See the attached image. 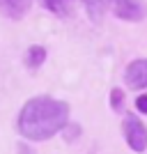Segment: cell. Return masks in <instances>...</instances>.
<instances>
[{
    "mask_svg": "<svg viewBox=\"0 0 147 154\" xmlns=\"http://www.w3.org/2000/svg\"><path fill=\"white\" fill-rule=\"evenodd\" d=\"M32 0H0V12L12 21H21L28 14Z\"/></svg>",
    "mask_w": 147,
    "mask_h": 154,
    "instance_id": "5b68a950",
    "label": "cell"
},
{
    "mask_svg": "<svg viewBox=\"0 0 147 154\" xmlns=\"http://www.w3.org/2000/svg\"><path fill=\"white\" fill-rule=\"evenodd\" d=\"M136 108H138V113L147 115V94H140L138 99H136Z\"/></svg>",
    "mask_w": 147,
    "mask_h": 154,
    "instance_id": "30bf717a",
    "label": "cell"
},
{
    "mask_svg": "<svg viewBox=\"0 0 147 154\" xmlns=\"http://www.w3.org/2000/svg\"><path fill=\"white\" fill-rule=\"evenodd\" d=\"M69 122V106L53 97H35L19 113V134L28 140H48Z\"/></svg>",
    "mask_w": 147,
    "mask_h": 154,
    "instance_id": "6da1fadb",
    "label": "cell"
},
{
    "mask_svg": "<svg viewBox=\"0 0 147 154\" xmlns=\"http://www.w3.org/2000/svg\"><path fill=\"white\" fill-rule=\"evenodd\" d=\"M44 60H46V48H44V46L35 44V46H30V48L26 51V64L30 67V69L41 67V64H44Z\"/></svg>",
    "mask_w": 147,
    "mask_h": 154,
    "instance_id": "ba28073f",
    "label": "cell"
},
{
    "mask_svg": "<svg viewBox=\"0 0 147 154\" xmlns=\"http://www.w3.org/2000/svg\"><path fill=\"white\" fill-rule=\"evenodd\" d=\"M122 103H124V94H122V90H113L110 92V106L115 110H122Z\"/></svg>",
    "mask_w": 147,
    "mask_h": 154,
    "instance_id": "9c48e42d",
    "label": "cell"
},
{
    "mask_svg": "<svg viewBox=\"0 0 147 154\" xmlns=\"http://www.w3.org/2000/svg\"><path fill=\"white\" fill-rule=\"evenodd\" d=\"M41 5H44V9H48L60 19H67L74 12V0H41Z\"/></svg>",
    "mask_w": 147,
    "mask_h": 154,
    "instance_id": "52a82bcc",
    "label": "cell"
},
{
    "mask_svg": "<svg viewBox=\"0 0 147 154\" xmlns=\"http://www.w3.org/2000/svg\"><path fill=\"white\" fill-rule=\"evenodd\" d=\"M122 131L124 140L133 152H145L147 149V127L140 122V117L136 113H127L122 120Z\"/></svg>",
    "mask_w": 147,
    "mask_h": 154,
    "instance_id": "7a4b0ae2",
    "label": "cell"
},
{
    "mask_svg": "<svg viewBox=\"0 0 147 154\" xmlns=\"http://www.w3.org/2000/svg\"><path fill=\"white\" fill-rule=\"evenodd\" d=\"M83 7H85V12H87L92 23H101L106 12H108V7H110V0H83Z\"/></svg>",
    "mask_w": 147,
    "mask_h": 154,
    "instance_id": "8992f818",
    "label": "cell"
},
{
    "mask_svg": "<svg viewBox=\"0 0 147 154\" xmlns=\"http://www.w3.org/2000/svg\"><path fill=\"white\" fill-rule=\"evenodd\" d=\"M124 83L129 85V90H147V58L129 62L124 71Z\"/></svg>",
    "mask_w": 147,
    "mask_h": 154,
    "instance_id": "277c9868",
    "label": "cell"
},
{
    "mask_svg": "<svg viewBox=\"0 0 147 154\" xmlns=\"http://www.w3.org/2000/svg\"><path fill=\"white\" fill-rule=\"evenodd\" d=\"M110 7L117 19L131 21V23H138L147 16V7L142 0H110Z\"/></svg>",
    "mask_w": 147,
    "mask_h": 154,
    "instance_id": "3957f363",
    "label": "cell"
}]
</instances>
